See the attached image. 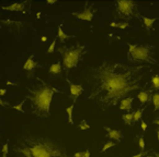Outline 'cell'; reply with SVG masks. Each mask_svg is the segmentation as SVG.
I'll list each match as a JSON object with an SVG mask.
<instances>
[{"label":"cell","instance_id":"1","mask_svg":"<svg viewBox=\"0 0 159 157\" xmlns=\"http://www.w3.org/2000/svg\"><path fill=\"white\" fill-rule=\"evenodd\" d=\"M147 69L145 66L134 67L111 61L90 68L87 73V82L90 84L87 100L98 104L103 110L116 106L125 96L139 90Z\"/></svg>","mask_w":159,"mask_h":157},{"label":"cell","instance_id":"2","mask_svg":"<svg viewBox=\"0 0 159 157\" xmlns=\"http://www.w3.org/2000/svg\"><path fill=\"white\" fill-rule=\"evenodd\" d=\"M13 148L16 157H67L65 148L47 138L23 136L16 140Z\"/></svg>","mask_w":159,"mask_h":157},{"label":"cell","instance_id":"3","mask_svg":"<svg viewBox=\"0 0 159 157\" xmlns=\"http://www.w3.org/2000/svg\"><path fill=\"white\" fill-rule=\"evenodd\" d=\"M39 83L34 88H30V94L26 98L31 100L32 113L38 118H46L49 116L51 103L55 93H61L57 88L53 87L49 84L45 83L40 78H38Z\"/></svg>","mask_w":159,"mask_h":157},{"label":"cell","instance_id":"4","mask_svg":"<svg viewBox=\"0 0 159 157\" xmlns=\"http://www.w3.org/2000/svg\"><path fill=\"white\" fill-rule=\"evenodd\" d=\"M152 46L147 44L132 45L129 44L127 59L132 62H148L152 65H157L155 58H152Z\"/></svg>","mask_w":159,"mask_h":157},{"label":"cell","instance_id":"5","mask_svg":"<svg viewBox=\"0 0 159 157\" xmlns=\"http://www.w3.org/2000/svg\"><path fill=\"white\" fill-rule=\"evenodd\" d=\"M84 49H86L84 45H77L75 47H59L58 51L63 57V65L66 70L77 67L81 59V56L84 53Z\"/></svg>","mask_w":159,"mask_h":157},{"label":"cell","instance_id":"6","mask_svg":"<svg viewBox=\"0 0 159 157\" xmlns=\"http://www.w3.org/2000/svg\"><path fill=\"white\" fill-rule=\"evenodd\" d=\"M116 13L120 18H124L126 20L132 19L136 10V2L134 1H127V0H120L116 1Z\"/></svg>","mask_w":159,"mask_h":157},{"label":"cell","instance_id":"7","mask_svg":"<svg viewBox=\"0 0 159 157\" xmlns=\"http://www.w3.org/2000/svg\"><path fill=\"white\" fill-rule=\"evenodd\" d=\"M73 15H75L79 20H84V21H92L94 15V10L92 7H86L82 12H73Z\"/></svg>","mask_w":159,"mask_h":157},{"label":"cell","instance_id":"8","mask_svg":"<svg viewBox=\"0 0 159 157\" xmlns=\"http://www.w3.org/2000/svg\"><path fill=\"white\" fill-rule=\"evenodd\" d=\"M67 82L69 83L70 94H71V96L74 97V102H75V100H77L78 97L80 96V94L82 93L84 88H82V85H81V84H74V83H71V82L68 81V80H67Z\"/></svg>","mask_w":159,"mask_h":157},{"label":"cell","instance_id":"9","mask_svg":"<svg viewBox=\"0 0 159 157\" xmlns=\"http://www.w3.org/2000/svg\"><path fill=\"white\" fill-rule=\"evenodd\" d=\"M104 130L108 131L109 139L115 140V141H117V142H120L122 139H123V134H122V132L120 131V130H113L109 127H104Z\"/></svg>","mask_w":159,"mask_h":157},{"label":"cell","instance_id":"10","mask_svg":"<svg viewBox=\"0 0 159 157\" xmlns=\"http://www.w3.org/2000/svg\"><path fill=\"white\" fill-rule=\"evenodd\" d=\"M24 6H25V2H16L10 6H7V7L1 6V9L7 10V11H23Z\"/></svg>","mask_w":159,"mask_h":157},{"label":"cell","instance_id":"11","mask_svg":"<svg viewBox=\"0 0 159 157\" xmlns=\"http://www.w3.org/2000/svg\"><path fill=\"white\" fill-rule=\"evenodd\" d=\"M132 104H133V97L129 96L126 97L124 100H121V104H120V109L121 110H131L132 109Z\"/></svg>","mask_w":159,"mask_h":157},{"label":"cell","instance_id":"12","mask_svg":"<svg viewBox=\"0 0 159 157\" xmlns=\"http://www.w3.org/2000/svg\"><path fill=\"white\" fill-rule=\"evenodd\" d=\"M150 94H152L150 91H142V92L138 93L137 97L142 104H146V103H148L152 98V97L150 96Z\"/></svg>","mask_w":159,"mask_h":157},{"label":"cell","instance_id":"13","mask_svg":"<svg viewBox=\"0 0 159 157\" xmlns=\"http://www.w3.org/2000/svg\"><path fill=\"white\" fill-rule=\"evenodd\" d=\"M38 66H39L38 63L33 60V55H32L26 59L25 63H24V66H23V69L26 70V71H31V70H33L34 68L38 67Z\"/></svg>","mask_w":159,"mask_h":157},{"label":"cell","instance_id":"14","mask_svg":"<svg viewBox=\"0 0 159 157\" xmlns=\"http://www.w3.org/2000/svg\"><path fill=\"white\" fill-rule=\"evenodd\" d=\"M57 37H58L59 39H61V44H64L65 43V40L67 38H70V37H75V35H67L65 32L63 31V28H61V25L58 26V32H57Z\"/></svg>","mask_w":159,"mask_h":157},{"label":"cell","instance_id":"15","mask_svg":"<svg viewBox=\"0 0 159 157\" xmlns=\"http://www.w3.org/2000/svg\"><path fill=\"white\" fill-rule=\"evenodd\" d=\"M142 20L144 21V24H145L146 28L147 30H150V28L154 26V23L156 21V18H146V16L142 15Z\"/></svg>","mask_w":159,"mask_h":157},{"label":"cell","instance_id":"16","mask_svg":"<svg viewBox=\"0 0 159 157\" xmlns=\"http://www.w3.org/2000/svg\"><path fill=\"white\" fill-rule=\"evenodd\" d=\"M61 62H57L55 65H52L51 68H49V73L51 74H58L61 72Z\"/></svg>","mask_w":159,"mask_h":157},{"label":"cell","instance_id":"17","mask_svg":"<svg viewBox=\"0 0 159 157\" xmlns=\"http://www.w3.org/2000/svg\"><path fill=\"white\" fill-rule=\"evenodd\" d=\"M152 104H154V110L157 111L159 110V92L155 93L154 95H152Z\"/></svg>","mask_w":159,"mask_h":157},{"label":"cell","instance_id":"18","mask_svg":"<svg viewBox=\"0 0 159 157\" xmlns=\"http://www.w3.org/2000/svg\"><path fill=\"white\" fill-rule=\"evenodd\" d=\"M123 120H124V122L126 123L127 125H131L132 122H133V118H134V113H125V115H123Z\"/></svg>","mask_w":159,"mask_h":157},{"label":"cell","instance_id":"19","mask_svg":"<svg viewBox=\"0 0 159 157\" xmlns=\"http://www.w3.org/2000/svg\"><path fill=\"white\" fill-rule=\"evenodd\" d=\"M66 111H67V115H68V122L70 123V125H74V119H73V112H74V104L71 105V106H69L67 109H66Z\"/></svg>","mask_w":159,"mask_h":157},{"label":"cell","instance_id":"20","mask_svg":"<svg viewBox=\"0 0 159 157\" xmlns=\"http://www.w3.org/2000/svg\"><path fill=\"white\" fill-rule=\"evenodd\" d=\"M144 112V108L142 109H137V110L134 112V118H133V121L134 122H137L139 119H142V116H143Z\"/></svg>","mask_w":159,"mask_h":157},{"label":"cell","instance_id":"21","mask_svg":"<svg viewBox=\"0 0 159 157\" xmlns=\"http://www.w3.org/2000/svg\"><path fill=\"white\" fill-rule=\"evenodd\" d=\"M152 88L154 90H159V74H156L152 78Z\"/></svg>","mask_w":159,"mask_h":157},{"label":"cell","instance_id":"22","mask_svg":"<svg viewBox=\"0 0 159 157\" xmlns=\"http://www.w3.org/2000/svg\"><path fill=\"white\" fill-rule=\"evenodd\" d=\"M115 145V143H114V142H112V141H108V142H107V143H105L104 144V146H103V147H102V150H101V152H107V151H108L109 150V148H110V147H113V146H114Z\"/></svg>","mask_w":159,"mask_h":157},{"label":"cell","instance_id":"23","mask_svg":"<svg viewBox=\"0 0 159 157\" xmlns=\"http://www.w3.org/2000/svg\"><path fill=\"white\" fill-rule=\"evenodd\" d=\"M90 128V125L87 123V121L86 120H82L81 122H80V125H79V129L81 130V131H86V130H88Z\"/></svg>","mask_w":159,"mask_h":157},{"label":"cell","instance_id":"24","mask_svg":"<svg viewBox=\"0 0 159 157\" xmlns=\"http://www.w3.org/2000/svg\"><path fill=\"white\" fill-rule=\"evenodd\" d=\"M1 152H2V157H7L8 156V153H9V145L8 143H5L1 148Z\"/></svg>","mask_w":159,"mask_h":157},{"label":"cell","instance_id":"25","mask_svg":"<svg viewBox=\"0 0 159 157\" xmlns=\"http://www.w3.org/2000/svg\"><path fill=\"white\" fill-rule=\"evenodd\" d=\"M138 144H139L140 150H142V152H143L144 148H145V142H144V136L143 135L138 138Z\"/></svg>","mask_w":159,"mask_h":157},{"label":"cell","instance_id":"26","mask_svg":"<svg viewBox=\"0 0 159 157\" xmlns=\"http://www.w3.org/2000/svg\"><path fill=\"white\" fill-rule=\"evenodd\" d=\"M24 103H25V100H22V102L20 103L19 105H16V106H13V108L16 109V110H19V111H21V112H24L23 108H22V107H23V104H24Z\"/></svg>","mask_w":159,"mask_h":157},{"label":"cell","instance_id":"27","mask_svg":"<svg viewBox=\"0 0 159 157\" xmlns=\"http://www.w3.org/2000/svg\"><path fill=\"white\" fill-rule=\"evenodd\" d=\"M55 46H56V39H54V40H53V43L51 44V46H49L48 50H47V53H54Z\"/></svg>","mask_w":159,"mask_h":157},{"label":"cell","instance_id":"28","mask_svg":"<svg viewBox=\"0 0 159 157\" xmlns=\"http://www.w3.org/2000/svg\"><path fill=\"white\" fill-rule=\"evenodd\" d=\"M129 26V23L127 22H121V23H117V28H122V30H124Z\"/></svg>","mask_w":159,"mask_h":157},{"label":"cell","instance_id":"29","mask_svg":"<svg viewBox=\"0 0 159 157\" xmlns=\"http://www.w3.org/2000/svg\"><path fill=\"white\" fill-rule=\"evenodd\" d=\"M75 157H84V152H78L74 155Z\"/></svg>","mask_w":159,"mask_h":157},{"label":"cell","instance_id":"30","mask_svg":"<svg viewBox=\"0 0 159 157\" xmlns=\"http://www.w3.org/2000/svg\"><path fill=\"white\" fill-rule=\"evenodd\" d=\"M142 129H143V131H146V129H147V125L144 120H142Z\"/></svg>","mask_w":159,"mask_h":157},{"label":"cell","instance_id":"31","mask_svg":"<svg viewBox=\"0 0 159 157\" xmlns=\"http://www.w3.org/2000/svg\"><path fill=\"white\" fill-rule=\"evenodd\" d=\"M145 155H146V153H145V152H142V153H139V154L134 155V156H131V157H144Z\"/></svg>","mask_w":159,"mask_h":157},{"label":"cell","instance_id":"32","mask_svg":"<svg viewBox=\"0 0 159 157\" xmlns=\"http://www.w3.org/2000/svg\"><path fill=\"white\" fill-rule=\"evenodd\" d=\"M48 5H54V3H56V0H47L46 1Z\"/></svg>","mask_w":159,"mask_h":157},{"label":"cell","instance_id":"33","mask_svg":"<svg viewBox=\"0 0 159 157\" xmlns=\"http://www.w3.org/2000/svg\"><path fill=\"white\" fill-rule=\"evenodd\" d=\"M6 93H7V91H6L5 88H2V90H0V95H1V96H3V95H5Z\"/></svg>","mask_w":159,"mask_h":157},{"label":"cell","instance_id":"34","mask_svg":"<svg viewBox=\"0 0 159 157\" xmlns=\"http://www.w3.org/2000/svg\"><path fill=\"white\" fill-rule=\"evenodd\" d=\"M84 157H90V152H89V151H86V152H84Z\"/></svg>","mask_w":159,"mask_h":157},{"label":"cell","instance_id":"35","mask_svg":"<svg viewBox=\"0 0 159 157\" xmlns=\"http://www.w3.org/2000/svg\"><path fill=\"white\" fill-rule=\"evenodd\" d=\"M154 123H155V125H159V117L157 118V119H155V120H154Z\"/></svg>","mask_w":159,"mask_h":157},{"label":"cell","instance_id":"36","mask_svg":"<svg viewBox=\"0 0 159 157\" xmlns=\"http://www.w3.org/2000/svg\"><path fill=\"white\" fill-rule=\"evenodd\" d=\"M41 40H42V42H47V37L46 36H43L42 38H41Z\"/></svg>","mask_w":159,"mask_h":157},{"label":"cell","instance_id":"37","mask_svg":"<svg viewBox=\"0 0 159 157\" xmlns=\"http://www.w3.org/2000/svg\"><path fill=\"white\" fill-rule=\"evenodd\" d=\"M157 138H158V142H159V129L157 130Z\"/></svg>","mask_w":159,"mask_h":157},{"label":"cell","instance_id":"38","mask_svg":"<svg viewBox=\"0 0 159 157\" xmlns=\"http://www.w3.org/2000/svg\"><path fill=\"white\" fill-rule=\"evenodd\" d=\"M155 157H159V153H155Z\"/></svg>","mask_w":159,"mask_h":157},{"label":"cell","instance_id":"39","mask_svg":"<svg viewBox=\"0 0 159 157\" xmlns=\"http://www.w3.org/2000/svg\"><path fill=\"white\" fill-rule=\"evenodd\" d=\"M145 157H154V156H152V155H147V156H145Z\"/></svg>","mask_w":159,"mask_h":157}]
</instances>
